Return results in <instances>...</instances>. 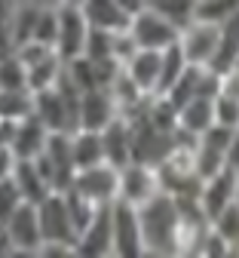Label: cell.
<instances>
[{
  "label": "cell",
  "instance_id": "cell-1",
  "mask_svg": "<svg viewBox=\"0 0 239 258\" xmlns=\"http://www.w3.org/2000/svg\"><path fill=\"white\" fill-rule=\"evenodd\" d=\"M141 218V240H144V255L150 258H166L178 255V228H181V212L178 200L172 194L160 190L153 200L138 206Z\"/></svg>",
  "mask_w": 239,
  "mask_h": 258
},
{
  "label": "cell",
  "instance_id": "cell-2",
  "mask_svg": "<svg viewBox=\"0 0 239 258\" xmlns=\"http://www.w3.org/2000/svg\"><path fill=\"white\" fill-rule=\"evenodd\" d=\"M37 166L43 172V178L49 181L52 190L64 194L71 190L74 184V175H77V163H74V151H71V133H52L43 154L34 157Z\"/></svg>",
  "mask_w": 239,
  "mask_h": 258
},
{
  "label": "cell",
  "instance_id": "cell-3",
  "mask_svg": "<svg viewBox=\"0 0 239 258\" xmlns=\"http://www.w3.org/2000/svg\"><path fill=\"white\" fill-rule=\"evenodd\" d=\"M129 34L135 37V43H138L141 49H169L178 43V34L181 28H175L172 22H169L166 16H160L153 7H141L135 16H129Z\"/></svg>",
  "mask_w": 239,
  "mask_h": 258
},
{
  "label": "cell",
  "instance_id": "cell-4",
  "mask_svg": "<svg viewBox=\"0 0 239 258\" xmlns=\"http://www.w3.org/2000/svg\"><path fill=\"white\" fill-rule=\"evenodd\" d=\"M224 40V25L206 22V19H193L190 25L181 28L178 34V49L190 64H209Z\"/></svg>",
  "mask_w": 239,
  "mask_h": 258
},
{
  "label": "cell",
  "instance_id": "cell-5",
  "mask_svg": "<svg viewBox=\"0 0 239 258\" xmlns=\"http://www.w3.org/2000/svg\"><path fill=\"white\" fill-rule=\"evenodd\" d=\"M37 212H40L43 246H67V249L77 246V231H74V224H71V215H67L64 194L52 190L46 200L37 203ZM74 255H77V252H74Z\"/></svg>",
  "mask_w": 239,
  "mask_h": 258
},
{
  "label": "cell",
  "instance_id": "cell-6",
  "mask_svg": "<svg viewBox=\"0 0 239 258\" xmlns=\"http://www.w3.org/2000/svg\"><path fill=\"white\" fill-rule=\"evenodd\" d=\"M71 190L83 194L95 206H111L120 197V169L111 166V163H95V166L77 169Z\"/></svg>",
  "mask_w": 239,
  "mask_h": 258
},
{
  "label": "cell",
  "instance_id": "cell-7",
  "mask_svg": "<svg viewBox=\"0 0 239 258\" xmlns=\"http://www.w3.org/2000/svg\"><path fill=\"white\" fill-rule=\"evenodd\" d=\"M58 10V34H55V52L71 61L77 55H83L86 49V37H89V19L83 13V7H64V4H55Z\"/></svg>",
  "mask_w": 239,
  "mask_h": 258
},
{
  "label": "cell",
  "instance_id": "cell-8",
  "mask_svg": "<svg viewBox=\"0 0 239 258\" xmlns=\"http://www.w3.org/2000/svg\"><path fill=\"white\" fill-rule=\"evenodd\" d=\"M111 224H114V255H123V258L144 255L138 206L123 203V200L111 203Z\"/></svg>",
  "mask_w": 239,
  "mask_h": 258
},
{
  "label": "cell",
  "instance_id": "cell-9",
  "mask_svg": "<svg viewBox=\"0 0 239 258\" xmlns=\"http://www.w3.org/2000/svg\"><path fill=\"white\" fill-rule=\"evenodd\" d=\"M4 224H7V231H10V240H13L16 255H40L43 231H40L37 203H28V200H25Z\"/></svg>",
  "mask_w": 239,
  "mask_h": 258
},
{
  "label": "cell",
  "instance_id": "cell-10",
  "mask_svg": "<svg viewBox=\"0 0 239 258\" xmlns=\"http://www.w3.org/2000/svg\"><path fill=\"white\" fill-rule=\"evenodd\" d=\"M160 175H156V166L150 163H138L132 160L120 169V197L123 203H132V206H144L147 200H153L160 194Z\"/></svg>",
  "mask_w": 239,
  "mask_h": 258
},
{
  "label": "cell",
  "instance_id": "cell-11",
  "mask_svg": "<svg viewBox=\"0 0 239 258\" xmlns=\"http://www.w3.org/2000/svg\"><path fill=\"white\" fill-rule=\"evenodd\" d=\"M236 190H239V169L224 166L212 178H202L199 187V209L206 212V218H218L230 203H236Z\"/></svg>",
  "mask_w": 239,
  "mask_h": 258
},
{
  "label": "cell",
  "instance_id": "cell-12",
  "mask_svg": "<svg viewBox=\"0 0 239 258\" xmlns=\"http://www.w3.org/2000/svg\"><path fill=\"white\" fill-rule=\"evenodd\" d=\"M120 117V108L114 102V95L108 86L86 89L80 92V129H105Z\"/></svg>",
  "mask_w": 239,
  "mask_h": 258
},
{
  "label": "cell",
  "instance_id": "cell-13",
  "mask_svg": "<svg viewBox=\"0 0 239 258\" xmlns=\"http://www.w3.org/2000/svg\"><path fill=\"white\" fill-rule=\"evenodd\" d=\"M77 255H95V258H108L114 255V224H111V206H101L95 218L89 221V228L77 237L74 246Z\"/></svg>",
  "mask_w": 239,
  "mask_h": 258
},
{
  "label": "cell",
  "instance_id": "cell-14",
  "mask_svg": "<svg viewBox=\"0 0 239 258\" xmlns=\"http://www.w3.org/2000/svg\"><path fill=\"white\" fill-rule=\"evenodd\" d=\"M101 142H105V163H111L117 169L132 163L135 145H132V123L126 117H117L111 126L101 129Z\"/></svg>",
  "mask_w": 239,
  "mask_h": 258
},
{
  "label": "cell",
  "instance_id": "cell-15",
  "mask_svg": "<svg viewBox=\"0 0 239 258\" xmlns=\"http://www.w3.org/2000/svg\"><path fill=\"white\" fill-rule=\"evenodd\" d=\"M126 74L135 80V86H138L141 92L147 95H156L160 89V71H163V52L160 49H138L126 64Z\"/></svg>",
  "mask_w": 239,
  "mask_h": 258
},
{
  "label": "cell",
  "instance_id": "cell-16",
  "mask_svg": "<svg viewBox=\"0 0 239 258\" xmlns=\"http://www.w3.org/2000/svg\"><path fill=\"white\" fill-rule=\"evenodd\" d=\"M49 129L37 120V117H25L19 120V129H16V139H13V151L19 160H34V157H40L46 142H49Z\"/></svg>",
  "mask_w": 239,
  "mask_h": 258
},
{
  "label": "cell",
  "instance_id": "cell-17",
  "mask_svg": "<svg viewBox=\"0 0 239 258\" xmlns=\"http://www.w3.org/2000/svg\"><path fill=\"white\" fill-rule=\"evenodd\" d=\"M215 123V99L209 95H193L184 105H178V129L190 136H202Z\"/></svg>",
  "mask_w": 239,
  "mask_h": 258
},
{
  "label": "cell",
  "instance_id": "cell-18",
  "mask_svg": "<svg viewBox=\"0 0 239 258\" xmlns=\"http://www.w3.org/2000/svg\"><path fill=\"white\" fill-rule=\"evenodd\" d=\"M13 181L22 190V200H28V203H40V200H46L52 194L49 181L43 178V172L37 166V160H19L16 172H13Z\"/></svg>",
  "mask_w": 239,
  "mask_h": 258
},
{
  "label": "cell",
  "instance_id": "cell-19",
  "mask_svg": "<svg viewBox=\"0 0 239 258\" xmlns=\"http://www.w3.org/2000/svg\"><path fill=\"white\" fill-rule=\"evenodd\" d=\"M71 151H74L77 169L105 163V142H101L98 129H74L71 133Z\"/></svg>",
  "mask_w": 239,
  "mask_h": 258
},
{
  "label": "cell",
  "instance_id": "cell-20",
  "mask_svg": "<svg viewBox=\"0 0 239 258\" xmlns=\"http://www.w3.org/2000/svg\"><path fill=\"white\" fill-rule=\"evenodd\" d=\"M83 13H86L89 25H95V28H111V31H117V28H126L129 25V13L117 4V0H86Z\"/></svg>",
  "mask_w": 239,
  "mask_h": 258
},
{
  "label": "cell",
  "instance_id": "cell-21",
  "mask_svg": "<svg viewBox=\"0 0 239 258\" xmlns=\"http://www.w3.org/2000/svg\"><path fill=\"white\" fill-rule=\"evenodd\" d=\"M64 74V58L58 52H49L46 58L28 64V89L31 92H40V89H49L61 80Z\"/></svg>",
  "mask_w": 239,
  "mask_h": 258
},
{
  "label": "cell",
  "instance_id": "cell-22",
  "mask_svg": "<svg viewBox=\"0 0 239 258\" xmlns=\"http://www.w3.org/2000/svg\"><path fill=\"white\" fill-rule=\"evenodd\" d=\"M187 68H190V61L184 58V52L178 49V43L163 49V71H160V89H156V95H166L169 89H172L187 74Z\"/></svg>",
  "mask_w": 239,
  "mask_h": 258
},
{
  "label": "cell",
  "instance_id": "cell-23",
  "mask_svg": "<svg viewBox=\"0 0 239 258\" xmlns=\"http://www.w3.org/2000/svg\"><path fill=\"white\" fill-rule=\"evenodd\" d=\"M34 114V92L31 89H0V117L25 120Z\"/></svg>",
  "mask_w": 239,
  "mask_h": 258
},
{
  "label": "cell",
  "instance_id": "cell-24",
  "mask_svg": "<svg viewBox=\"0 0 239 258\" xmlns=\"http://www.w3.org/2000/svg\"><path fill=\"white\" fill-rule=\"evenodd\" d=\"M46 4H19L16 7V16L10 22V34H13L16 46L34 37V28H37V19H40V10Z\"/></svg>",
  "mask_w": 239,
  "mask_h": 258
},
{
  "label": "cell",
  "instance_id": "cell-25",
  "mask_svg": "<svg viewBox=\"0 0 239 258\" xmlns=\"http://www.w3.org/2000/svg\"><path fill=\"white\" fill-rule=\"evenodd\" d=\"M147 7H153L160 16H166L175 28H184L196 19V0H147Z\"/></svg>",
  "mask_w": 239,
  "mask_h": 258
},
{
  "label": "cell",
  "instance_id": "cell-26",
  "mask_svg": "<svg viewBox=\"0 0 239 258\" xmlns=\"http://www.w3.org/2000/svg\"><path fill=\"white\" fill-rule=\"evenodd\" d=\"M64 203H67V215H71V224H74L77 237L89 228V221H92V218H95V212L101 209V206L89 203L83 194H77V190H64Z\"/></svg>",
  "mask_w": 239,
  "mask_h": 258
},
{
  "label": "cell",
  "instance_id": "cell-27",
  "mask_svg": "<svg viewBox=\"0 0 239 258\" xmlns=\"http://www.w3.org/2000/svg\"><path fill=\"white\" fill-rule=\"evenodd\" d=\"M193 166H196V175H199V178H212L215 172H221V169L230 166V163H227V154H224V151H218V148H212V145L196 142Z\"/></svg>",
  "mask_w": 239,
  "mask_h": 258
},
{
  "label": "cell",
  "instance_id": "cell-28",
  "mask_svg": "<svg viewBox=\"0 0 239 258\" xmlns=\"http://www.w3.org/2000/svg\"><path fill=\"white\" fill-rule=\"evenodd\" d=\"M120 31V28H117ZM83 55L95 58V61H105V58H114V31L111 28H89V37H86V49ZM117 61V58H114Z\"/></svg>",
  "mask_w": 239,
  "mask_h": 258
},
{
  "label": "cell",
  "instance_id": "cell-29",
  "mask_svg": "<svg viewBox=\"0 0 239 258\" xmlns=\"http://www.w3.org/2000/svg\"><path fill=\"white\" fill-rule=\"evenodd\" d=\"M0 89H28V68L16 52L0 58Z\"/></svg>",
  "mask_w": 239,
  "mask_h": 258
},
{
  "label": "cell",
  "instance_id": "cell-30",
  "mask_svg": "<svg viewBox=\"0 0 239 258\" xmlns=\"http://www.w3.org/2000/svg\"><path fill=\"white\" fill-rule=\"evenodd\" d=\"M212 228L233 246V255H239V203H230L218 218H212Z\"/></svg>",
  "mask_w": 239,
  "mask_h": 258
},
{
  "label": "cell",
  "instance_id": "cell-31",
  "mask_svg": "<svg viewBox=\"0 0 239 258\" xmlns=\"http://www.w3.org/2000/svg\"><path fill=\"white\" fill-rule=\"evenodd\" d=\"M215 123H224V126H239V99L236 95H227V92H218L215 95Z\"/></svg>",
  "mask_w": 239,
  "mask_h": 258
},
{
  "label": "cell",
  "instance_id": "cell-32",
  "mask_svg": "<svg viewBox=\"0 0 239 258\" xmlns=\"http://www.w3.org/2000/svg\"><path fill=\"white\" fill-rule=\"evenodd\" d=\"M227 255H233V246L209 224L206 237H202V243H199V258H227Z\"/></svg>",
  "mask_w": 239,
  "mask_h": 258
},
{
  "label": "cell",
  "instance_id": "cell-33",
  "mask_svg": "<svg viewBox=\"0 0 239 258\" xmlns=\"http://www.w3.org/2000/svg\"><path fill=\"white\" fill-rule=\"evenodd\" d=\"M22 203H25V200H22L19 184H16L13 178H4V181H0V221H7Z\"/></svg>",
  "mask_w": 239,
  "mask_h": 258
},
{
  "label": "cell",
  "instance_id": "cell-34",
  "mask_svg": "<svg viewBox=\"0 0 239 258\" xmlns=\"http://www.w3.org/2000/svg\"><path fill=\"white\" fill-rule=\"evenodd\" d=\"M141 46L135 43V37L129 34V28H120V31H114V58L120 61V64H126L135 52H138Z\"/></svg>",
  "mask_w": 239,
  "mask_h": 258
},
{
  "label": "cell",
  "instance_id": "cell-35",
  "mask_svg": "<svg viewBox=\"0 0 239 258\" xmlns=\"http://www.w3.org/2000/svg\"><path fill=\"white\" fill-rule=\"evenodd\" d=\"M16 163H19L16 151H13L10 145H0V181H4V178H13V172H16Z\"/></svg>",
  "mask_w": 239,
  "mask_h": 258
},
{
  "label": "cell",
  "instance_id": "cell-36",
  "mask_svg": "<svg viewBox=\"0 0 239 258\" xmlns=\"http://www.w3.org/2000/svg\"><path fill=\"white\" fill-rule=\"evenodd\" d=\"M16 7H19V0H0V28H10Z\"/></svg>",
  "mask_w": 239,
  "mask_h": 258
},
{
  "label": "cell",
  "instance_id": "cell-37",
  "mask_svg": "<svg viewBox=\"0 0 239 258\" xmlns=\"http://www.w3.org/2000/svg\"><path fill=\"white\" fill-rule=\"evenodd\" d=\"M16 52V40L10 34V28H0V58H7Z\"/></svg>",
  "mask_w": 239,
  "mask_h": 258
},
{
  "label": "cell",
  "instance_id": "cell-38",
  "mask_svg": "<svg viewBox=\"0 0 239 258\" xmlns=\"http://www.w3.org/2000/svg\"><path fill=\"white\" fill-rule=\"evenodd\" d=\"M227 163H230L233 169H239V126H236L233 142H230V151H227Z\"/></svg>",
  "mask_w": 239,
  "mask_h": 258
},
{
  "label": "cell",
  "instance_id": "cell-39",
  "mask_svg": "<svg viewBox=\"0 0 239 258\" xmlns=\"http://www.w3.org/2000/svg\"><path fill=\"white\" fill-rule=\"evenodd\" d=\"M0 255H16L13 240H10V231H7V224H4V221H0Z\"/></svg>",
  "mask_w": 239,
  "mask_h": 258
},
{
  "label": "cell",
  "instance_id": "cell-40",
  "mask_svg": "<svg viewBox=\"0 0 239 258\" xmlns=\"http://www.w3.org/2000/svg\"><path fill=\"white\" fill-rule=\"evenodd\" d=\"M224 31H227L230 37H236V40H239V10H236V13L224 22Z\"/></svg>",
  "mask_w": 239,
  "mask_h": 258
},
{
  "label": "cell",
  "instance_id": "cell-41",
  "mask_svg": "<svg viewBox=\"0 0 239 258\" xmlns=\"http://www.w3.org/2000/svg\"><path fill=\"white\" fill-rule=\"evenodd\" d=\"M117 4H120V7H123V10H126L129 16H135V13H138V10H141V7L147 4V0H117Z\"/></svg>",
  "mask_w": 239,
  "mask_h": 258
},
{
  "label": "cell",
  "instance_id": "cell-42",
  "mask_svg": "<svg viewBox=\"0 0 239 258\" xmlns=\"http://www.w3.org/2000/svg\"><path fill=\"white\" fill-rule=\"evenodd\" d=\"M55 4H64V7H83L86 0H55Z\"/></svg>",
  "mask_w": 239,
  "mask_h": 258
},
{
  "label": "cell",
  "instance_id": "cell-43",
  "mask_svg": "<svg viewBox=\"0 0 239 258\" xmlns=\"http://www.w3.org/2000/svg\"><path fill=\"white\" fill-rule=\"evenodd\" d=\"M230 71H236V74H239V52H236V58H233V68H230Z\"/></svg>",
  "mask_w": 239,
  "mask_h": 258
},
{
  "label": "cell",
  "instance_id": "cell-44",
  "mask_svg": "<svg viewBox=\"0 0 239 258\" xmlns=\"http://www.w3.org/2000/svg\"><path fill=\"white\" fill-rule=\"evenodd\" d=\"M236 203H239V190H236Z\"/></svg>",
  "mask_w": 239,
  "mask_h": 258
},
{
  "label": "cell",
  "instance_id": "cell-45",
  "mask_svg": "<svg viewBox=\"0 0 239 258\" xmlns=\"http://www.w3.org/2000/svg\"><path fill=\"white\" fill-rule=\"evenodd\" d=\"M196 4H202V0H196Z\"/></svg>",
  "mask_w": 239,
  "mask_h": 258
}]
</instances>
